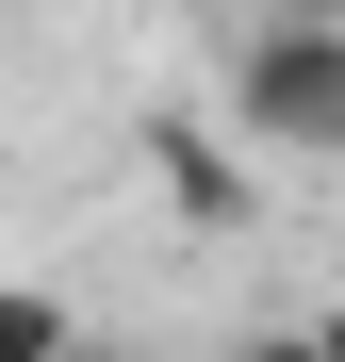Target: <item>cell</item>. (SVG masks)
Listing matches in <instances>:
<instances>
[{
	"instance_id": "obj_4",
	"label": "cell",
	"mask_w": 345,
	"mask_h": 362,
	"mask_svg": "<svg viewBox=\"0 0 345 362\" xmlns=\"http://www.w3.org/2000/svg\"><path fill=\"white\" fill-rule=\"evenodd\" d=\"M247 362H329V329L296 313V329H247Z\"/></svg>"
},
{
	"instance_id": "obj_1",
	"label": "cell",
	"mask_w": 345,
	"mask_h": 362,
	"mask_svg": "<svg viewBox=\"0 0 345 362\" xmlns=\"http://www.w3.org/2000/svg\"><path fill=\"white\" fill-rule=\"evenodd\" d=\"M230 132L279 165H345V17H296V0H247V33L214 49Z\"/></svg>"
},
{
	"instance_id": "obj_7",
	"label": "cell",
	"mask_w": 345,
	"mask_h": 362,
	"mask_svg": "<svg viewBox=\"0 0 345 362\" xmlns=\"http://www.w3.org/2000/svg\"><path fill=\"white\" fill-rule=\"evenodd\" d=\"M83 362H132V346H83Z\"/></svg>"
},
{
	"instance_id": "obj_6",
	"label": "cell",
	"mask_w": 345,
	"mask_h": 362,
	"mask_svg": "<svg viewBox=\"0 0 345 362\" xmlns=\"http://www.w3.org/2000/svg\"><path fill=\"white\" fill-rule=\"evenodd\" d=\"M296 17H345V0H296Z\"/></svg>"
},
{
	"instance_id": "obj_2",
	"label": "cell",
	"mask_w": 345,
	"mask_h": 362,
	"mask_svg": "<svg viewBox=\"0 0 345 362\" xmlns=\"http://www.w3.org/2000/svg\"><path fill=\"white\" fill-rule=\"evenodd\" d=\"M247 165H263V148L230 132V99H214V115H148V181H164V214H181V230H247V214H263Z\"/></svg>"
},
{
	"instance_id": "obj_3",
	"label": "cell",
	"mask_w": 345,
	"mask_h": 362,
	"mask_svg": "<svg viewBox=\"0 0 345 362\" xmlns=\"http://www.w3.org/2000/svg\"><path fill=\"white\" fill-rule=\"evenodd\" d=\"M0 362H83V313L49 280H17V296H0Z\"/></svg>"
},
{
	"instance_id": "obj_5",
	"label": "cell",
	"mask_w": 345,
	"mask_h": 362,
	"mask_svg": "<svg viewBox=\"0 0 345 362\" xmlns=\"http://www.w3.org/2000/svg\"><path fill=\"white\" fill-rule=\"evenodd\" d=\"M313 329H329V362H345V296H329V313H313Z\"/></svg>"
},
{
	"instance_id": "obj_8",
	"label": "cell",
	"mask_w": 345,
	"mask_h": 362,
	"mask_svg": "<svg viewBox=\"0 0 345 362\" xmlns=\"http://www.w3.org/2000/svg\"><path fill=\"white\" fill-rule=\"evenodd\" d=\"M230 17H247V0H230Z\"/></svg>"
}]
</instances>
